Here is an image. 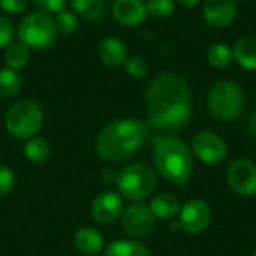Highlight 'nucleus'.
I'll return each instance as SVG.
<instances>
[{"mask_svg":"<svg viewBox=\"0 0 256 256\" xmlns=\"http://www.w3.org/2000/svg\"><path fill=\"white\" fill-rule=\"evenodd\" d=\"M147 124L160 130H176L192 114V90L184 76L164 72L154 76L146 90Z\"/></svg>","mask_w":256,"mask_h":256,"instance_id":"1","label":"nucleus"},{"mask_svg":"<svg viewBox=\"0 0 256 256\" xmlns=\"http://www.w3.org/2000/svg\"><path fill=\"white\" fill-rule=\"evenodd\" d=\"M148 138V124L138 118H122L106 124L96 138V153L108 162H122L141 150Z\"/></svg>","mask_w":256,"mask_h":256,"instance_id":"2","label":"nucleus"},{"mask_svg":"<svg viewBox=\"0 0 256 256\" xmlns=\"http://www.w3.org/2000/svg\"><path fill=\"white\" fill-rule=\"evenodd\" d=\"M152 148L158 171L168 182L184 186L194 171V156L186 142L176 136L154 135Z\"/></svg>","mask_w":256,"mask_h":256,"instance_id":"3","label":"nucleus"},{"mask_svg":"<svg viewBox=\"0 0 256 256\" xmlns=\"http://www.w3.org/2000/svg\"><path fill=\"white\" fill-rule=\"evenodd\" d=\"M246 105L243 88L231 80L218 81L207 94V108L213 117L222 122H231L240 117Z\"/></svg>","mask_w":256,"mask_h":256,"instance_id":"4","label":"nucleus"},{"mask_svg":"<svg viewBox=\"0 0 256 256\" xmlns=\"http://www.w3.org/2000/svg\"><path fill=\"white\" fill-rule=\"evenodd\" d=\"M6 129L18 140H30L34 136L44 123V114L40 106L30 99H21L15 102L6 112Z\"/></svg>","mask_w":256,"mask_h":256,"instance_id":"5","label":"nucleus"},{"mask_svg":"<svg viewBox=\"0 0 256 256\" xmlns=\"http://www.w3.org/2000/svg\"><path fill=\"white\" fill-rule=\"evenodd\" d=\"M118 194L134 202H141L148 198L156 188V176L150 166L144 164H130L118 172Z\"/></svg>","mask_w":256,"mask_h":256,"instance_id":"6","label":"nucleus"},{"mask_svg":"<svg viewBox=\"0 0 256 256\" xmlns=\"http://www.w3.org/2000/svg\"><path fill=\"white\" fill-rule=\"evenodd\" d=\"M18 36L21 44L33 50L50 48L57 38V28L54 20L45 12L28 14L20 24Z\"/></svg>","mask_w":256,"mask_h":256,"instance_id":"7","label":"nucleus"},{"mask_svg":"<svg viewBox=\"0 0 256 256\" xmlns=\"http://www.w3.org/2000/svg\"><path fill=\"white\" fill-rule=\"evenodd\" d=\"M122 225L128 236L134 238H146L154 231L156 218L148 206L136 202L122 213Z\"/></svg>","mask_w":256,"mask_h":256,"instance_id":"8","label":"nucleus"},{"mask_svg":"<svg viewBox=\"0 0 256 256\" xmlns=\"http://www.w3.org/2000/svg\"><path fill=\"white\" fill-rule=\"evenodd\" d=\"M192 150L195 156L206 165H219L228 154L226 142L214 132H200L192 140Z\"/></svg>","mask_w":256,"mask_h":256,"instance_id":"9","label":"nucleus"},{"mask_svg":"<svg viewBox=\"0 0 256 256\" xmlns=\"http://www.w3.org/2000/svg\"><path fill=\"white\" fill-rule=\"evenodd\" d=\"M226 180L236 194L254 196L256 194V164L246 158L236 159L228 166Z\"/></svg>","mask_w":256,"mask_h":256,"instance_id":"10","label":"nucleus"},{"mask_svg":"<svg viewBox=\"0 0 256 256\" xmlns=\"http://www.w3.org/2000/svg\"><path fill=\"white\" fill-rule=\"evenodd\" d=\"M212 222V208L206 201L192 200L180 212V228L189 234H200Z\"/></svg>","mask_w":256,"mask_h":256,"instance_id":"11","label":"nucleus"},{"mask_svg":"<svg viewBox=\"0 0 256 256\" xmlns=\"http://www.w3.org/2000/svg\"><path fill=\"white\" fill-rule=\"evenodd\" d=\"M92 218L98 224H112L123 213V200L120 194L116 192H102L92 202Z\"/></svg>","mask_w":256,"mask_h":256,"instance_id":"12","label":"nucleus"},{"mask_svg":"<svg viewBox=\"0 0 256 256\" xmlns=\"http://www.w3.org/2000/svg\"><path fill=\"white\" fill-rule=\"evenodd\" d=\"M202 15L208 26L214 28H225L236 21L237 4L234 0H206Z\"/></svg>","mask_w":256,"mask_h":256,"instance_id":"13","label":"nucleus"},{"mask_svg":"<svg viewBox=\"0 0 256 256\" xmlns=\"http://www.w3.org/2000/svg\"><path fill=\"white\" fill-rule=\"evenodd\" d=\"M112 15L122 26L136 27L146 21L148 12L142 0H116L112 4Z\"/></svg>","mask_w":256,"mask_h":256,"instance_id":"14","label":"nucleus"},{"mask_svg":"<svg viewBox=\"0 0 256 256\" xmlns=\"http://www.w3.org/2000/svg\"><path fill=\"white\" fill-rule=\"evenodd\" d=\"M234 62L249 70L256 72V36L255 34H244L242 36L232 48Z\"/></svg>","mask_w":256,"mask_h":256,"instance_id":"15","label":"nucleus"},{"mask_svg":"<svg viewBox=\"0 0 256 256\" xmlns=\"http://www.w3.org/2000/svg\"><path fill=\"white\" fill-rule=\"evenodd\" d=\"M98 56L102 63L117 68L126 63L128 60V50L126 45L117 38H106L98 46Z\"/></svg>","mask_w":256,"mask_h":256,"instance_id":"16","label":"nucleus"},{"mask_svg":"<svg viewBox=\"0 0 256 256\" xmlns=\"http://www.w3.org/2000/svg\"><path fill=\"white\" fill-rule=\"evenodd\" d=\"M75 248L80 254L87 256L98 255L104 249V237L102 234L92 226H84L76 231L74 238Z\"/></svg>","mask_w":256,"mask_h":256,"instance_id":"17","label":"nucleus"},{"mask_svg":"<svg viewBox=\"0 0 256 256\" xmlns=\"http://www.w3.org/2000/svg\"><path fill=\"white\" fill-rule=\"evenodd\" d=\"M150 210L158 219L170 220L180 212V202L172 194H159L150 202Z\"/></svg>","mask_w":256,"mask_h":256,"instance_id":"18","label":"nucleus"},{"mask_svg":"<svg viewBox=\"0 0 256 256\" xmlns=\"http://www.w3.org/2000/svg\"><path fill=\"white\" fill-rule=\"evenodd\" d=\"M105 0H72L74 10L87 21H99L105 15Z\"/></svg>","mask_w":256,"mask_h":256,"instance_id":"19","label":"nucleus"},{"mask_svg":"<svg viewBox=\"0 0 256 256\" xmlns=\"http://www.w3.org/2000/svg\"><path fill=\"white\" fill-rule=\"evenodd\" d=\"M24 154L32 164L40 165L48 160L51 154V148L46 140L40 136H32L30 140H27L24 146Z\"/></svg>","mask_w":256,"mask_h":256,"instance_id":"20","label":"nucleus"},{"mask_svg":"<svg viewBox=\"0 0 256 256\" xmlns=\"http://www.w3.org/2000/svg\"><path fill=\"white\" fill-rule=\"evenodd\" d=\"M105 256H150V250L134 240H116L105 250Z\"/></svg>","mask_w":256,"mask_h":256,"instance_id":"21","label":"nucleus"},{"mask_svg":"<svg viewBox=\"0 0 256 256\" xmlns=\"http://www.w3.org/2000/svg\"><path fill=\"white\" fill-rule=\"evenodd\" d=\"M207 62L216 69H225L234 62L232 48L225 42L213 44L207 51Z\"/></svg>","mask_w":256,"mask_h":256,"instance_id":"22","label":"nucleus"},{"mask_svg":"<svg viewBox=\"0 0 256 256\" xmlns=\"http://www.w3.org/2000/svg\"><path fill=\"white\" fill-rule=\"evenodd\" d=\"M20 88H21L20 75L10 68L0 69V96L2 98L15 96L20 92Z\"/></svg>","mask_w":256,"mask_h":256,"instance_id":"23","label":"nucleus"},{"mask_svg":"<svg viewBox=\"0 0 256 256\" xmlns=\"http://www.w3.org/2000/svg\"><path fill=\"white\" fill-rule=\"evenodd\" d=\"M28 57H30L28 48L24 44H12L6 50L4 62L10 69L16 70V69H21L28 62Z\"/></svg>","mask_w":256,"mask_h":256,"instance_id":"24","label":"nucleus"},{"mask_svg":"<svg viewBox=\"0 0 256 256\" xmlns=\"http://www.w3.org/2000/svg\"><path fill=\"white\" fill-rule=\"evenodd\" d=\"M146 6L148 15L154 18H168L176 10L174 0H148Z\"/></svg>","mask_w":256,"mask_h":256,"instance_id":"25","label":"nucleus"},{"mask_svg":"<svg viewBox=\"0 0 256 256\" xmlns=\"http://www.w3.org/2000/svg\"><path fill=\"white\" fill-rule=\"evenodd\" d=\"M54 24H56L57 32H62L63 34H70L76 30L78 20L72 12L60 10V12H57L56 18H54Z\"/></svg>","mask_w":256,"mask_h":256,"instance_id":"26","label":"nucleus"},{"mask_svg":"<svg viewBox=\"0 0 256 256\" xmlns=\"http://www.w3.org/2000/svg\"><path fill=\"white\" fill-rule=\"evenodd\" d=\"M126 72L128 75H130L132 78H144L148 72V66L147 62L144 60L142 56H132L128 57L126 60Z\"/></svg>","mask_w":256,"mask_h":256,"instance_id":"27","label":"nucleus"},{"mask_svg":"<svg viewBox=\"0 0 256 256\" xmlns=\"http://www.w3.org/2000/svg\"><path fill=\"white\" fill-rule=\"evenodd\" d=\"M15 186V174L10 168L0 165V196L8 195Z\"/></svg>","mask_w":256,"mask_h":256,"instance_id":"28","label":"nucleus"},{"mask_svg":"<svg viewBox=\"0 0 256 256\" xmlns=\"http://www.w3.org/2000/svg\"><path fill=\"white\" fill-rule=\"evenodd\" d=\"M14 38V27L10 21L4 16H0V48L9 46Z\"/></svg>","mask_w":256,"mask_h":256,"instance_id":"29","label":"nucleus"},{"mask_svg":"<svg viewBox=\"0 0 256 256\" xmlns=\"http://www.w3.org/2000/svg\"><path fill=\"white\" fill-rule=\"evenodd\" d=\"M33 3L45 14H57L63 10L66 0H33Z\"/></svg>","mask_w":256,"mask_h":256,"instance_id":"30","label":"nucleus"},{"mask_svg":"<svg viewBox=\"0 0 256 256\" xmlns=\"http://www.w3.org/2000/svg\"><path fill=\"white\" fill-rule=\"evenodd\" d=\"M0 6L9 14H20L27 8V0H0Z\"/></svg>","mask_w":256,"mask_h":256,"instance_id":"31","label":"nucleus"},{"mask_svg":"<svg viewBox=\"0 0 256 256\" xmlns=\"http://www.w3.org/2000/svg\"><path fill=\"white\" fill-rule=\"evenodd\" d=\"M100 178L106 184H116L117 183V178H118V172H116L114 170H104Z\"/></svg>","mask_w":256,"mask_h":256,"instance_id":"32","label":"nucleus"},{"mask_svg":"<svg viewBox=\"0 0 256 256\" xmlns=\"http://www.w3.org/2000/svg\"><path fill=\"white\" fill-rule=\"evenodd\" d=\"M248 132L250 136L256 138V111H254L248 118Z\"/></svg>","mask_w":256,"mask_h":256,"instance_id":"33","label":"nucleus"},{"mask_svg":"<svg viewBox=\"0 0 256 256\" xmlns=\"http://www.w3.org/2000/svg\"><path fill=\"white\" fill-rule=\"evenodd\" d=\"M176 2H177L182 8L192 9V8H195V6H198L201 0H176Z\"/></svg>","mask_w":256,"mask_h":256,"instance_id":"34","label":"nucleus"},{"mask_svg":"<svg viewBox=\"0 0 256 256\" xmlns=\"http://www.w3.org/2000/svg\"><path fill=\"white\" fill-rule=\"evenodd\" d=\"M234 2H246V0H234Z\"/></svg>","mask_w":256,"mask_h":256,"instance_id":"35","label":"nucleus"},{"mask_svg":"<svg viewBox=\"0 0 256 256\" xmlns=\"http://www.w3.org/2000/svg\"><path fill=\"white\" fill-rule=\"evenodd\" d=\"M105 2H111V0H105Z\"/></svg>","mask_w":256,"mask_h":256,"instance_id":"36","label":"nucleus"},{"mask_svg":"<svg viewBox=\"0 0 256 256\" xmlns=\"http://www.w3.org/2000/svg\"><path fill=\"white\" fill-rule=\"evenodd\" d=\"M254 256H256V252H255V254H254Z\"/></svg>","mask_w":256,"mask_h":256,"instance_id":"37","label":"nucleus"}]
</instances>
